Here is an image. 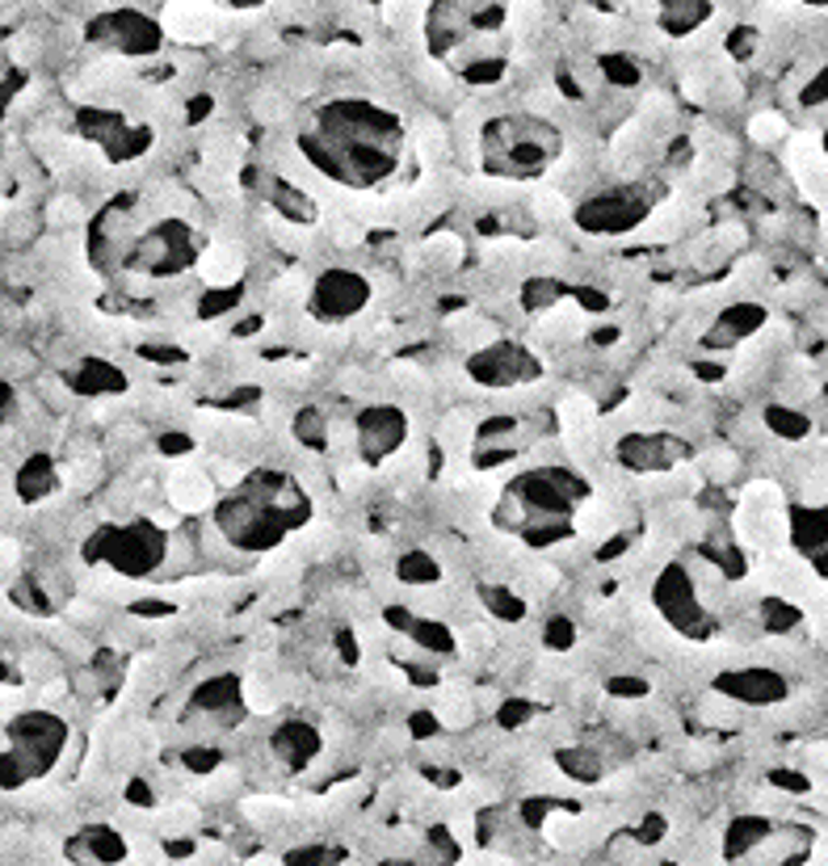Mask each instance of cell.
Wrapping results in <instances>:
<instances>
[{
    "instance_id": "5",
    "label": "cell",
    "mask_w": 828,
    "mask_h": 866,
    "mask_svg": "<svg viewBox=\"0 0 828 866\" xmlns=\"http://www.w3.org/2000/svg\"><path fill=\"white\" fill-rule=\"evenodd\" d=\"M619 455L631 471H669L673 463L685 455V446L665 437V433H631L627 442L619 446Z\"/></svg>"
},
{
    "instance_id": "12",
    "label": "cell",
    "mask_w": 828,
    "mask_h": 866,
    "mask_svg": "<svg viewBox=\"0 0 828 866\" xmlns=\"http://www.w3.org/2000/svg\"><path fill=\"white\" fill-rule=\"evenodd\" d=\"M316 749H320V737H316V728H307V723H286V728L274 737V753L286 765L311 762Z\"/></svg>"
},
{
    "instance_id": "21",
    "label": "cell",
    "mask_w": 828,
    "mask_h": 866,
    "mask_svg": "<svg viewBox=\"0 0 828 866\" xmlns=\"http://www.w3.org/2000/svg\"><path fill=\"white\" fill-rule=\"evenodd\" d=\"M404 581H438V563L426 560V556H408L400 568Z\"/></svg>"
},
{
    "instance_id": "2",
    "label": "cell",
    "mask_w": 828,
    "mask_h": 866,
    "mask_svg": "<svg viewBox=\"0 0 828 866\" xmlns=\"http://www.w3.org/2000/svg\"><path fill=\"white\" fill-rule=\"evenodd\" d=\"M0 737H4V744H0V787L18 790L34 778H43L55 765V757L68 744V728L55 715L30 711L18 715Z\"/></svg>"
},
{
    "instance_id": "11",
    "label": "cell",
    "mask_w": 828,
    "mask_h": 866,
    "mask_svg": "<svg viewBox=\"0 0 828 866\" xmlns=\"http://www.w3.org/2000/svg\"><path fill=\"white\" fill-rule=\"evenodd\" d=\"M165 26L173 30L181 43H206L215 34V22H211V9H194V4H169L165 9Z\"/></svg>"
},
{
    "instance_id": "3",
    "label": "cell",
    "mask_w": 828,
    "mask_h": 866,
    "mask_svg": "<svg viewBox=\"0 0 828 866\" xmlns=\"http://www.w3.org/2000/svg\"><path fill=\"white\" fill-rule=\"evenodd\" d=\"M488 152V169L504 173V178H530L538 169H547V160L555 152V135L530 118H501L488 127L484 139Z\"/></svg>"
},
{
    "instance_id": "4",
    "label": "cell",
    "mask_w": 828,
    "mask_h": 866,
    "mask_svg": "<svg viewBox=\"0 0 828 866\" xmlns=\"http://www.w3.org/2000/svg\"><path fill=\"white\" fill-rule=\"evenodd\" d=\"M89 556L105 560L118 577H144L165 560V535L156 526H131V531H110L105 547H89Z\"/></svg>"
},
{
    "instance_id": "15",
    "label": "cell",
    "mask_w": 828,
    "mask_h": 866,
    "mask_svg": "<svg viewBox=\"0 0 828 866\" xmlns=\"http://www.w3.org/2000/svg\"><path fill=\"white\" fill-rule=\"evenodd\" d=\"M559 421H564V437H585V433L593 430V421H598V408L593 400H585V396H568V400H559Z\"/></svg>"
},
{
    "instance_id": "6",
    "label": "cell",
    "mask_w": 828,
    "mask_h": 866,
    "mask_svg": "<svg viewBox=\"0 0 828 866\" xmlns=\"http://www.w3.org/2000/svg\"><path fill=\"white\" fill-rule=\"evenodd\" d=\"M656 597H660V611H665V618H669L673 627H681V631H706V614H703V606L694 602L699 593L690 585V577L669 572V577L660 581V589H656Z\"/></svg>"
},
{
    "instance_id": "7",
    "label": "cell",
    "mask_w": 828,
    "mask_h": 866,
    "mask_svg": "<svg viewBox=\"0 0 828 866\" xmlns=\"http://www.w3.org/2000/svg\"><path fill=\"white\" fill-rule=\"evenodd\" d=\"M719 690L728 698H736V703L765 707V703H779L782 694H786V682H782L774 669H736V673L719 677Z\"/></svg>"
},
{
    "instance_id": "18",
    "label": "cell",
    "mask_w": 828,
    "mask_h": 866,
    "mask_svg": "<svg viewBox=\"0 0 828 866\" xmlns=\"http://www.w3.org/2000/svg\"><path fill=\"white\" fill-rule=\"evenodd\" d=\"M34 471L25 476L22 471V497H30V501H38V497H47L50 485H55V476L47 471V463H30Z\"/></svg>"
},
{
    "instance_id": "23",
    "label": "cell",
    "mask_w": 828,
    "mask_h": 866,
    "mask_svg": "<svg viewBox=\"0 0 828 866\" xmlns=\"http://www.w3.org/2000/svg\"><path fill=\"white\" fill-rule=\"evenodd\" d=\"M703 467L711 480H731V476H736V455H724V451H719V455H706Z\"/></svg>"
},
{
    "instance_id": "13",
    "label": "cell",
    "mask_w": 828,
    "mask_h": 866,
    "mask_svg": "<svg viewBox=\"0 0 828 866\" xmlns=\"http://www.w3.org/2000/svg\"><path fill=\"white\" fill-rule=\"evenodd\" d=\"M240 270H245V261H240V253H236L231 244H211L199 261V274L211 282V286H227V282H236L240 278Z\"/></svg>"
},
{
    "instance_id": "24",
    "label": "cell",
    "mask_w": 828,
    "mask_h": 866,
    "mask_svg": "<svg viewBox=\"0 0 828 866\" xmlns=\"http://www.w3.org/2000/svg\"><path fill=\"white\" fill-rule=\"evenodd\" d=\"M421 152L429 156V160H442V152H446V139H442V130L433 127H421Z\"/></svg>"
},
{
    "instance_id": "20",
    "label": "cell",
    "mask_w": 828,
    "mask_h": 866,
    "mask_svg": "<svg viewBox=\"0 0 828 866\" xmlns=\"http://www.w3.org/2000/svg\"><path fill=\"white\" fill-rule=\"evenodd\" d=\"M438 715H442L451 728H463V723L472 719V707H467V698H463V694H446V698L438 703Z\"/></svg>"
},
{
    "instance_id": "9",
    "label": "cell",
    "mask_w": 828,
    "mask_h": 866,
    "mask_svg": "<svg viewBox=\"0 0 828 866\" xmlns=\"http://www.w3.org/2000/svg\"><path fill=\"white\" fill-rule=\"evenodd\" d=\"M538 362L534 357H526L522 350H509V345H501V350H488V354H479L476 362H472V375L484 383H522V379H534L538 371H534Z\"/></svg>"
},
{
    "instance_id": "19",
    "label": "cell",
    "mask_w": 828,
    "mask_h": 866,
    "mask_svg": "<svg viewBox=\"0 0 828 866\" xmlns=\"http://www.w3.org/2000/svg\"><path fill=\"white\" fill-rule=\"evenodd\" d=\"M426 257L433 261V265H454L458 257H463V244L454 240V236H433L426 244Z\"/></svg>"
},
{
    "instance_id": "27",
    "label": "cell",
    "mask_w": 828,
    "mask_h": 866,
    "mask_svg": "<svg viewBox=\"0 0 828 866\" xmlns=\"http://www.w3.org/2000/svg\"><path fill=\"white\" fill-rule=\"evenodd\" d=\"M18 563V543L13 538H0V572H9Z\"/></svg>"
},
{
    "instance_id": "1",
    "label": "cell",
    "mask_w": 828,
    "mask_h": 866,
    "mask_svg": "<svg viewBox=\"0 0 828 866\" xmlns=\"http://www.w3.org/2000/svg\"><path fill=\"white\" fill-rule=\"evenodd\" d=\"M219 535L240 551H270L277 547L291 526L307 522V501L291 480L282 476H252L240 492H231L219 513Z\"/></svg>"
},
{
    "instance_id": "16",
    "label": "cell",
    "mask_w": 828,
    "mask_h": 866,
    "mask_svg": "<svg viewBox=\"0 0 828 866\" xmlns=\"http://www.w3.org/2000/svg\"><path fill=\"white\" fill-rule=\"evenodd\" d=\"M577 531L589 538H605L614 535V510L605 501H585V510L577 517Z\"/></svg>"
},
{
    "instance_id": "17",
    "label": "cell",
    "mask_w": 828,
    "mask_h": 866,
    "mask_svg": "<svg viewBox=\"0 0 828 866\" xmlns=\"http://www.w3.org/2000/svg\"><path fill=\"white\" fill-rule=\"evenodd\" d=\"M580 324H585V316H580V307L572 304H555L547 316H543V329L552 332V337H577Z\"/></svg>"
},
{
    "instance_id": "8",
    "label": "cell",
    "mask_w": 828,
    "mask_h": 866,
    "mask_svg": "<svg viewBox=\"0 0 828 866\" xmlns=\"http://www.w3.org/2000/svg\"><path fill=\"white\" fill-rule=\"evenodd\" d=\"M358 430H362L358 433V451H362L371 463H378L383 455H392V451L404 442V417L400 412H392V408H371V412L362 417Z\"/></svg>"
},
{
    "instance_id": "10",
    "label": "cell",
    "mask_w": 828,
    "mask_h": 866,
    "mask_svg": "<svg viewBox=\"0 0 828 866\" xmlns=\"http://www.w3.org/2000/svg\"><path fill=\"white\" fill-rule=\"evenodd\" d=\"M211 497H215V488L206 480V471L190 467V463H181V467L169 471V501L177 510H206Z\"/></svg>"
},
{
    "instance_id": "26",
    "label": "cell",
    "mask_w": 828,
    "mask_h": 866,
    "mask_svg": "<svg viewBox=\"0 0 828 866\" xmlns=\"http://www.w3.org/2000/svg\"><path fill=\"white\" fill-rule=\"evenodd\" d=\"M534 210H538L543 219H559L568 206H564V198H559V194H538V198H534Z\"/></svg>"
},
{
    "instance_id": "25",
    "label": "cell",
    "mask_w": 828,
    "mask_h": 866,
    "mask_svg": "<svg viewBox=\"0 0 828 866\" xmlns=\"http://www.w3.org/2000/svg\"><path fill=\"white\" fill-rule=\"evenodd\" d=\"M50 673H55V661H50L47 652H34V657L25 661V677H30V682H47Z\"/></svg>"
},
{
    "instance_id": "22",
    "label": "cell",
    "mask_w": 828,
    "mask_h": 866,
    "mask_svg": "<svg viewBox=\"0 0 828 866\" xmlns=\"http://www.w3.org/2000/svg\"><path fill=\"white\" fill-rule=\"evenodd\" d=\"M782 130H786V123H782L779 114H757L753 118V139H761V144L782 139Z\"/></svg>"
},
{
    "instance_id": "14",
    "label": "cell",
    "mask_w": 828,
    "mask_h": 866,
    "mask_svg": "<svg viewBox=\"0 0 828 866\" xmlns=\"http://www.w3.org/2000/svg\"><path fill=\"white\" fill-rule=\"evenodd\" d=\"M791 164H795V178L807 181V194L820 198V148H816V139L799 135L791 144Z\"/></svg>"
}]
</instances>
